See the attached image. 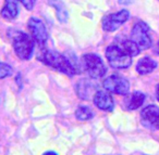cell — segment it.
I'll list each match as a JSON object with an SVG mask.
<instances>
[{"mask_svg": "<svg viewBox=\"0 0 159 155\" xmlns=\"http://www.w3.org/2000/svg\"><path fill=\"white\" fill-rule=\"evenodd\" d=\"M133 2V0H119L120 5H130Z\"/></svg>", "mask_w": 159, "mask_h": 155, "instance_id": "19", "label": "cell"}, {"mask_svg": "<svg viewBox=\"0 0 159 155\" xmlns=\"http://www.w3.org/2000/svg\"><path fill=\"white\" fill-rule=\"evenodd\" d=\"M82 63L91 78H102L107 73V67L102 59L95 53H87L83 55Z\"/></svg>", "mask_w": 159, "mask_h": 155, "instance_id": "4", "label": "cell"}, {"mask_svg": "<svg viewBox=\"0 0 159 155\" xmlns=\"http://www.w3.org/2000/svg\"><path fill=\"white\" fill-rule=\"evenodd\" d=\"M38 59L44 64L48 65L49 67L57 70L58 72H61L68 76H73L77 73L75 66L71 62L70 59L64 57L63 54L59 53L55 50H45L40 53Z\"/></svg>", "mask_w": 159, "mask_h": 155, "instance_id": "1", "label": "cell"}, {"mask_svg": "<svg viewBox=\"0 0 159 155\" xmlns=\"http://www.w3.org/2000/svg\"><path fill=\"white\" fill-rule=\"evenodd\" d=\"M93 116H94L93 111L89 106H80L76 110V112H75V117L79 120H81V122H85V120L91 119V118H93Z\"/></svg>", "mask_w": 159, "mask_h": 155, "instance_id": "16", "label": "cell"}, {"mask_svg": "<svg viewBox=\"0 0 159 155\" xmlns=\"http://www.w3.org/2000/svg\"><path fill=\"white\" fill-rule=\"evenodd\" d=\"M29 26V31L31 36L33 37V39L35 40V42L38 46L43 47L45 46L47 39H48V31L47 27L39 19L37 18H31L27 23Z\"/></svg>", "mask_w": 159, "mask_h": 155, "instance_id": "6", "label": "cell"}, {"mask_svg": "<svg viewBox=\"0 0 159 155\" xmlns=\"http://www.w3.org/2000/svg\"><path fill=\"white\" fill-rule=\"evenodd\" d=\"M94 103L102 111L112 112L115 109V101L112 97L108 92L102 91V90L96 92V94L94 96Z\"/></svg>", "mask_w": 159, "mask_h": 155, "instance_id": "10", "label": "cell"}, {"mask_svg": "<svg viewBox=\"0 0 159 155\" xmlns=\"http://www.w3.org/2000/svg\"><path fill=\"white\" fill-rule=\"evenodd\" d=\"M45 154H57V153L53 152V151H49V152H46Z\"/></svg>", "mask_w": 159, "mask_h": 155, "instance_id": "22", "label": "cell"}, {"mask_svg": "<svg viewBox=\"0 0 159 155\" xmlns=\"http://www.w3.org/2000/svg\"><path fill=\"white\" fill-rule=\"evenodd\" d=\"M104 88L109 92L117 94H126L130 90V83L124 77L119 75H111L105 79Z\"/></svg>", "mask_w": 159, "mask_h": 155, "instance_id": "7", "label": "cell"}, {"mask_svg": "<svg viewBox=\"0 0 159 155\" xmlns=\"http://www.w3.org/2000/svg\"><path fill=\"white\" fill-rule=\"evenodd\" d=\"M12 74V67L10 65H8V64L6 63H1L0 64V78L3 79L6 78V77L10 76V75Z\"/></svg>", "mask_w": 159, "mask_h": 155, "instance_id": "17", "label": "cell"}, {"mask_svg": "<svg viewBox=\"0 0 159 155\" xmlns=\"http://www.w3.org/2000/svg\"><path fill=\"white\" fill-rule=\"evenodd\" d=\"M154 52L156 53V54H159V42L157 44V46H156V48H155Z\"/></svg>", "mask_w": 159, "mask_h": 155, "instance_id": "21", "label": "cell"}, {"mask_svg": "<svg viewBox=\"0 0 159 155\" xmlns=\"http://www.w3.org/2000/svg\"><path fill=\"white\" fill-rule=\"evenodd\" d=\"M156 98H157V100H158V102H159V84L157 85V88H156Z\"/></svg>", "mask_w": 159, "mask_h": 155, "instance_id": "20", "label": "cell"}, {"mask_svg": "<svg viewBox=\"0 0 159 155\" xmlns=\"http://www.w3.org/2000/svg\"><path fill=\"white\" fill-rule=\"evenodd\" d=\"M144 101H145V94L142 93L139 91H135L132 93V96L128 99L126 101V105H128V110H136L139 109L141 105H143Z\"/></svg>", "mask_w": 159, "mask_h": 155, "instance_id": "15", "label": "cell"}, {"mask_svg": "<svg viewBox=\"0 0 159 155\" xmlns=\"http://www.w3.org/2000/svg\"><path fill=\"white\" fill-rule=\"evenodd\" d=\"M157 67V62L155 60L150 59L148 57H145L139 61L136 65V72L139 75H147L152 73Z\"/></svg>", "mask_w": 159, "mask_h": 155, "instance_id": "13", "label": "cell"}, {"mask_svg": "<svg viewBox=\"0 0 159 155\" xmlns=\"http://www.w3.org/2000/svg\"><path fill=\"white\" fill-rule=\"evenodd\" d=\"M51 7H53V9H56V13H57L58 20L61 23H66L68 21V10H66L64 3L61 0H49Z\"/></svg>", "mask_w": 159, "mask_h": 155, "instance_id": "14", "label": "cell"}, {"mask_svg": "<svg viewBox=\"0 0 159 155\" xmlns=\"http://www.w3.org/2000/svg\"><path fill=\"white\" fill-rule=\"evenodd\" d=\"M12 40V46L16 55L21 60H30L34 52L35 40L25 33L20 31H13L10 33Z\"/></svg>", "mask_w": 159, "mask_h": 155, "instance_id": "2", "label": "cell"}, {"mask_svg": "<svg viewBox=\"0 0 159 155\" xmlns=\"http://www.w3.org/2000/svg\"><path fill=\"white\" fill-rule=\"evenodd\" d=\"M142 124L150 130H159V107L148 105L141 112Z\"/></svg>", "mask_w": 159, "mask_h": 155, "instance_id": "9", "label": "cell"}, {"mask_svg": "<svg viewBox=\"0 0 159 155\" xmlns=\"http://www.w3.org/2000/svg\"><path fill=\"white\" fill-rule=\"evenodd\" d=\"M20 1L27 10H30V11L33 10L34 6H35V2H36V0H20Z\"/></svg>", "mask_w": 159, "mask_h": 155, "instance_id": "18", "label": "cell"}, {"mask_svg": "<svg viewBox=\"0 0 159 155\" xmlns=\"http://www.w3.org/2000/svg\"><path fill=\"white\" fill-rule=\"evenodd\" d=\"M130 18V12L128 10H121L117 13L106 15L102 19V28L106 32H115L126 22Z\"/></svg>", "mask_w": 159, "mask_h": 155, "instance_id": "8", "label": "cell"}, {"mask_svg": "<svg viewBox=\"0 0 159 155\" xmlns=\"http://www.w3.org/2000/svg\"><path fill=\"white\" fill-rule=\"evenodd\" d=\"M96 92V86L89 79H81L76 84V93L82 100H91Z\"/></svg>", "mask_w": 159, "mask_h": 155, "instance_id": "11", "label": "cell"}, {"mask_svg": "<svg viewBox=\"0 0 159 155\" xmlns=\"http://www.w3.org/2000/svg\"><path fill=\"white\" fill-rule=\"evenodd\" d=\"M19 1L20 0H6L1 10V16L5 20L11 21L19 14Z\"/></svg>", "mask_w": 159, "mask_h": 155, "instance_id": "12", "label": "cell"}, {"mask_svg": "<svg viewBox=\"0 0 159 155\" xmlns=\"http://www.w3.org/2000/svg\"><path fill=\"white\" fill-rule=\"evenodd\" d=\"M106 58L113 68L122 70L132 65V55L118 44H113L107 48Z\"/></svg>", "mask_w": 159, "mask_h": 155, "instance_id": "3", "label": "cell"}, {"mask_svg": "<svg viewBox=\"0 0 159 155\" xmlns=\"http://www.w3.org/2000/svg\"><path fill=\"white\" fill-rule=\"evenodd\" d=\"M131 40H133L141 50H146V49L150 48L152 41L149 35L148 25L142 21L137 22L133 26L132 32H131Z\"/></svg>", "mask_w": 159, "mask_h": 155, "instance_id": "5", "label": "cell"}]
</instances>
